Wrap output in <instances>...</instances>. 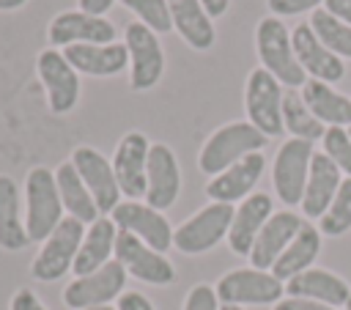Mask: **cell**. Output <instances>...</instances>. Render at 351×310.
<instances>
[{"instance_id":"1","label":"cell","mask_w":351,"mask_h":310,"mask_svg":"<svg viewBox=\"0 0 351 310\" xmlns=\"http://www.w3.org/2000/svg\"><path fill=\"white\" fill-rule=\"evenodd\" d=\"M255 55L261 60V69L274 74V80L285 88H302L307 82V74L302 71L293 44H291V30L280 16H263L255 25Z\"/></svg>"},{"instance_id":"2","label":"cell","mask_w":351,"mask_h":310,"mask_svg":"<svg viewBox=\"0 0 351 310\" xmlns=\"http://www.w3.org/2000/svg\"><path fill=\"white\" fill-rule=\"evenodd\" d=\"M266 143H269V137L263 132H258L250 121H230V123L219 126L217 132H211V137L203 143V148L197 154V167L214 178L222 170H228L230 165H236L239 159H244L247 154L261 151Z\"/></svg>"},{"instance_id":"3","label":"cell","mask_w":351,"mask_h":310,"mask_svg":"<svg viewBox=\"0 0 351 310\" xmlns=\"http://www.w3.org/2000/svg\"><path fill=\"white\" fill-rule=\"evenodd\" d=\"M63 219V203L55 173L44 165L30 167L25 176V230L30 241H44Z\"/></svg>"},{"instance_id":"4","label":"cell","mask_w":351,"mask_h":310,"mask_svg":"<svg viewBox=\"0 0 351 310\" xmlns=\"http://www.w3.org/2000/svg\"><path fill=\"white\" fill-rule=\"evenodd\" d=\"M233 206L211 200L200 211H195L189 219H184L173 230V247L184 255H200L214 250L222 239H228L230 222H233Z\"/></svg>"},{"instance_id":"5","label":"cell","mask_w":351,"mask_h":310,"mask_svg":"<svg viewBox=\"0 0 351 310\" xmlns=\"http://www.w3.org/2000/svg\"><path fill=\"white\" fill-rule=\"evenodd\" d=\"M123 47L129 52V88L151 91L154 85H159L165 74V49L159 33L132 19L123 27Z\"/></svg>"},{"instance_id":"6","label":"cell","mask_w":351,"mask_h":310,"mask_svg":"<svg viewBox=\"0 0 351 310\" xmlns=\"http://www.w3.org/2000/svg\"><path fill=\"white\" fill-rule=\"evenodd\" d=\"M282 85L274 80V74H269L266 69L255 66L247 74L244 82V112L250 118V123L263 132L266 137H277L285 132L282 126Z\"/></svg>"},{"instance_id":"7","label":"cell","mask_w":351,"mask_h":310,"mask_svg":"<svg viewBox=\"0 0 351 310\" xmlns=\"http://www.w3.org/2000/svg\"><path fill=\"white\" fill-rule=\"evenodd\" d=\"M85 236V225L74 217H63L60 225L44 239L38 255L30 263V272L38 283H55L60 280L66 272L74 269V258L80 252Z\"/></svg>"},{"instance_id":"8","label":"cell","mask_w":351,"mask_h":310,"mask_svg":"<svg viewBox=\"0 0 351 310\" xmlns=\"http://www.w3.org/2000/svg\"><path fill=\"white\" fill-rule=\"evenodd\" d=\"M36 74L47 93V104L55 115H66L77 107L82 82H80L77 69L66 60L63 49H55V47L41 49L36 58Z\"/></svg>"},{"instance_id":"9","label":"cell","mask_w":351,"mask_h":310,"mask_svg":"<svg viewBox=\"0 0 351 310\" xmlns=\"http://www.w3.org/2000/svg\"><path fill=\"white\" fill-rule=\"evenodd\" d=\"M219 305H277L285 294V283L277 280L271 272L244 266V269H230L222 274L214 285Z\"/></svg>"},{"instance_id":"10","label":"cell","mask_w":351,"mask_h":310,"mask_svg":"<svg viewBox=\"0 0 351 310\" xmlns=\"http://www.w3.org/2000/svg\"><path fill=\"white\" fill-rule=\"evenodd\" d=\"M313 154H315V145L310 140L291 137L280 145V151L274 156V167H271V184H274L277 200H282L285 206H299L302 203Z\"/></svg>"},{"instance_id":"11","label":"cell","mask_w":351,"mask_h":310,"mask_svg":"<svg viewBox=\"0 0 351 310\" xmlns=\"http://www.w3.org/2000/svg\"><path fill=\"white\" fill-rule=\"evenodd\" d=\"M49 47L66 49L74 44H112L118 38L115 25L107 16H96L88 11H60L47 25Z\"/></svg>"},{"instance_id":"12","label":"cell","mask_w":351,"mask_h":310,"mask_svg":"<svg viewBox=\"0 0 351 310\" xmlns=\"http://www.w3.org/2000/svg\"><path fill=\"white\" fill-rule=\"evenodd\" d=\"M123 285H126V269L112 258L101 269L74 277L63 288V302L66 307H74V310L101 307V305H110L112 299H121Z\"/></svg>"},{"instance_id":"13","label":"cell","mask_w":351,"mask_h":310,"mask_svg":"<svg viewBox=\"0 0 351 310\" xmlns=\"http://www.w3.org/2000/svg\"><path fill=\"white\" fill-rule=\"evenodd\" d=\"M115 261L126 269V274L148 283V285H170L176 280V269L165 252H156L137 236L118 230L115 236Z\"/></svg>"},{"instance_id":"14","label":"cell","mask_w":351,"mask_h":310,"mask_svg":"<svg viewBox=\"0 0 351 310\" xmlns=\"http://www.w3.org/2000/svg\"><path fill=\"white\" fill-rule=\"evenodd\" d=\"M110 219L118 225V230H126V233L137 236L140 241H145L156 252H167L173 247V230L176 228L167 222L165 211H156L148 203L123 200L112 208Z\"/></svg>"},{"instance_id":"15","label":"cell","mask_w":351,"mask_h":310,"mask_svg":"<svg viewBox=\"0 0 351 310\" xmlns=\"http://www.w3.org/2000/svg\"><path fill=\"white\" fill-rule=\"evenodd\" d=\"M71 165L77 167L80 178L85 181L88 192L93 195L99 214L101 217L112 214V208L121 203V187H118L112 162L104 154H99L96 148H90V145H77L71 151Z\"/></svg>"},{"instance_id":"16","label":"cell","mask_w":351,"mask_h":310,"mask_svg":"<svg viewBox=\"0 0 351 310\" xmlns=\"http://www.w3.org/2000/svg\"><path fill=\"white\" fill-rule=\"evenodd\" d=\"M181 192V167L170 145L151 143L145 167V203L156 211H167Z\"/></svg>"},{"instance_id":"17","label":"cell","mask_w":351,"mask_h":310,"mask_svg":"<svg viewBox=\"0 0 351 310\" xmlns=\"http://www.w3.org/2000/svg\"><path fill=\"white\" fill-rule=\"evenodd\" d=\"M151 143L143 132H126L112 154V170L121 187V195L129 200L145 198V167H148Z\"/></svg>"},{"instance_id":"18","label":"cell","mask_w":351,"mask_h":310,"mask_svg":"<svg viewBox=\"0 0 351 310\" xmlns=\"http://www.w3.org/2000/svg\"><path fill=\"white\" fill-rule=\"evenodd\" d=\"M291 44H293V55H296L302 71L307 74V80L335 85L346 77V63L318 41V36L313 33V27L307 22H299L291 30Z\"/></svg>"},{"instance_id":"19","label":"cell","mask_w":351,"mask_h":310,"mask_svg":"<svg viewBox=\"0 0 351 310\" xmlns=\"http://www.w3.org/2000/svg\"><path fill=\"white\" fill-rule=\"evenodd\" d=\"M263 167H266V156L261 151L255 154H247L244 159H239L236 165H230L228 170H222L219 176H214L208 184H206V195L217 203H241L244 198L252 195L255 184L261 181L263 176Z\"/></svg>"},{"instance_id":"20","label":"cell","mask_w":351,"mask_h":310,"mask_svg":"<svg viewBox=\"0 0 351 310\" xmlns=\"http://www.w3.org/2000/svg\"><path fill=\"white\" fill-rule=\"evenodd\" d=\"M304 225V219L293 211H274L269 217V222L261 228V233L255 236L252 241V250H250V263L255 269H263V272H271L274 261L285 252V247L293 241V236L299 233V228Z\"/></svg>"},{"instance_id":"21","label":"cell","mask_w":351,"mask_h":310,"mask_svg":"<svg viewBox=\"0 0 351 310\" xmlns=\"http://www.w3.org/2000/svg\"><path fill=\"white\" fill-rule=\"evenodd\" d=\"M271 214H274L271 195L252 192L250 198H244L233 211V222H230V230H228V247L236 255H250L255 236L261 233V228L269 222Z\"/></svg>"},{"instance_id":"22","label":"cell","mask_w":351,"mask_h":310,"mask_svg":"<svg viewBox=\"0 0 351 310\" xmlns=\"http://www.w3.org/2000/svg\"><path fill=\"white\" fill-rule=\"evenodd\" d=\"M340 167L324 154V151H315L313 154V162H310V176H307V184H304V195H302V214L310 217V219H321L324 211L329 208V203L335 200L337 189H340Z\"/></svg>"},{"instance_id":"23","label":"cell","mask_w":351,"mask_h":310,"mask_svg":"<svg viewBox=\"0 0 351 310\" xmlns=\"http://www.w3.org/2000/svg\"><path fill=\"white\" fill-rule=\"evenodd\" d=\"M66 60L85 77H115L129 66V52L123 41L112 44H74L63 49Z\"/></svg>"},{"instance_id":"24","label":"cell","mask_w":351,"mask_h":310,"mask_svg":"<svg viewBox=\"0 0 351 310\" xmlns=\"http://www.w3.org/2000/svg\"><path fill=\"white\" fill-rule=\"evenodd\" d=\"M285 294L299 296V299H313V302H321L329 307H343L351 296V285L329 269L310 266L285 283Z\"/></svg>"},{"instance_id":"25","label":"cell","mask_w":351,"mask_h":310,"mask_svg":"<svg viewBox=\"0 0 351 310\" xmlns=\"http://www.w3.org/2000/svg\"><path fill=\"white\" fill-rule=\"evenodd\" d=\"M167 5H170L173 30L181 36L186 47H192L195 52H206L214 47L217 41L214 19L206 14L200 0H167Z\"/></svg>"},{"instance_id":"26","label":"cell","mask_w":351,"mask_h":310,"mask_svg":"<svg viewBox=\"0 0 351 310\" xmlns=\"http://www.w3.org/2000/svg\"><path fill=\"white\" fill-rule=\"evenodd\" d=\"M115 236H118V225L110 217H99L96 222H90L85 228L80 252L74 258V269H71L74 277L90 274V272L101 269L104 263H110L115 255Z\"/></svg>"},{"instance_id":"27","label":"cell","mask_w":351,"mask_h":310,"mask_svg":"<svg viewBox=\"0 0 351 310\" xmlns=\"http://www.w3.org/2000/svg\"><path fill=\"white\" fill-rule=\"evenodd\" d=\"M299 93L310 107V112L324 126H343V129L351 126V96H343L329 82H318V80H307Z\"/></svg>"},{"instance_id":"28","label":"cell","mask_w":351,"mask_h":310,"mask_svg":"<svg viewBox=\"0 0 351 310\" xmlns=\"http://www.w3.org/2000/svg\"><path fill=\"white\" fill-rule=\"evenodd\" d=\"M55 184H58V192H60L63 211H69V217L80 219L82 225H90V222H96V219L101 217L99 208H96L93 195L88 192V187H85V181L80 178V173H77V167L71 165V159L63 162V165H58V170H55Z\"/></svg>"},{"instance_id":"29","label":"cell","mask_w":351,"mask_h":310,"mask_svg":"<svg viewBox=\"0 0 351 310\" xmlns=\"http://www.w3.org/2000/svg\"><path fill=\"white\" fill-rule=\"evenodd\" d=\"M27 244L30 239L25 230V214H22L16 181L0 173V247L16 252V250H25Z\"/></svg>"},{"instance_id":"30","label":"cell","mask_w":351,"mask_h":310,"mask_svg":"<svg viewBox=\"0 0 351 310\" xmlns=\"http://www.w3.org/2000/svg\"><path fill=\"white\" fill-rule=\"evenodd\" d=\"M318 252H321V230H318L315 225L304 222V225L299 228V233L293 236V241L285 247V252L274 261L271 274H274L277 280L288 283V280L296 277L299 272L310 269V266L315 263Z\"/></svg>"},{"instance_id":"31","label":"cell","mask_w":351,"mask_h":310,"mask_svg":"<svg viewBox=\"0 0 351 310\" xmlns=\"http://www.w3.org/2000/svg\"><path fill=\"white\" fill-rule=\"evenodd\" d=\"M282 126H285V132L291 137L310 140V143L324 140V132H326V126L310 112V107L304 104L302 93L293 91V88H288L285 96H282Z\"/></svg>"},{"instance_id":"32","label":"cell","mask_w":351,"mask_h":310,"mask_svg":"<svg viewBox=\"0 0 351 310\" xmlns=\"http://www.w3.org/2000/svg\"><path fill=\"white\" fill-rule=\"evenodd\" d=\"M307 25L313 27V33L318 36V41L335 52L340 60H351V25L340 22L335 14H329L326 8H315L307 19Z\"/></svg>"},{"instance_id":"33","label":"cell","mask_w":351,"mask_h":310,"mask_svg":"<svg viewBox=\"0 0 351 310\" xmlns=\"http://www.w3.org/2000/svg\"><path fill=\"white\" fill-rule=\"evenodd\" d=\"M318 230H321V236H343L351 230V178L340 181L335 200L318 219Z\"/></svg>"},{"instance_id":"34","label":"cell","mask_w":351,"mask_h":310,"mask_svg":"<svg viewBox=\"0 0 351 310\" xmlns=\"http://www.w3.org/2000/svg\"><path fill=\"white\" fill-rule=\"evenodd\" d=\"M126 11L134 14L137 22L151 27L154 33H170L173 19H170V5L167 0H118Z\"/></svg>"},{"instance_id":"35","label":"cell","mask_w":351,"mask_h":310,"mask_svg":"<svg viewBox=\"0 0 351 310\" xmlns=\"http://www.w3.org/2000/svg\"><path fill=\"white\" fill-rule=\"evenodd\" d=\"M321 145H324V154L340 167V173L346 178H351V134H348V129L326 126Z\"/></svg>"},{"instance_id":"36","label":"cell","mask_w":351,"mask_h":310,"mask_svg":"<svg viewBox=\"0 0 351 310\" xmlns=\"http://www.w3.org/2000/svg\"><path fill=\"white\" fill-rule=\"evenodd\" d=\"M326 0H266V8L271 11V16H296L304 11H315L324 8Z\"/></svg>"},{"instance_id":"37","label":"cell","mask_w":351,"mask_h":310,"mask_svg":"<svg viewBox=\"0 0 351 310\" xmlns=\"http://www.w3.org/2000/svg\"><path fill=\"white\" fill-rule=\"evenodd\" d=\"M184 310H219V299H217V291L206 283H197L186 299H184Z\"/></svg>"},{"instance_id":"38","label":"cell","mask_w":351,"mask_h":310,"mask_svg":"<svg viewBox=\"0 0 351 310\" xmlns=\"http://www.w3.org/2000/svg\"><path fill=\"white\" fill-rule=\"evenodd\" d=\"M11 310H47L44 305H41V299L30 291V288H19L14 296H11V305H8Z\"/></svg>"},{"instance_id":"39","label":"cell","mask_w":351,"mask_h":310,"mask_svg":"<svg viewBox=\"0 0 351 310\" xmlns=\"http://www.w3.org/2000/svg\"><path fill=\"white\" fill-rule=\"evenodd\" d=\"M271 310H337V307H329V305H321V302H313V299L288 296V299H280Z\"/></svg>"},{"instance_id":"40","label":"cell","mask_w":351,"mask_h":310,"mask_svg":"<svg viewBox=\"0 0 351 310\" xmlns=\"http://www.w3.org/2000/svg\"><path fill=\"white\" fill-rule=\"evenodd\" d=\"M115 307H118V310H154L151 299L143 296V294H137V291H123Z\"/></svg>"},{"instance_id":"41","label":"cell","mask_w":351,"mask_h":310,"mask_svg":"<svg viewBox=\"0 0 351 310\" xmlns=\"http://www.w3.org/2000/svg\"><path fill=\"white\" fill-rule=\"evenodd\" d=\"M118 0H77V8L80 11H88V14H96V16H104Z\"/></svg>"},{"instance_id":"42","label":"cell","mask_w":351,"mask_h":310,"mask_svg":"<svg viewBox=\"0 0 351 310\" xmlns=\"http://www.w3.org/2000/svg\"><path fill=\"white\" fill-rule=\"evenodd\" d=\"M324 8H326L329 14H335L340 22L351 25V0H326Z\"/></svg>"},{"instance_id":"43","label":"cell","mask_w":351,"mask_h":310,"mask_svg":"<svg viewBox=\"0 0 351 310\" xmlns=\"http://www.w3.org/2000/svg\"><path fill=\"white\" fill-rule=\"evenodd\" d=\"M200 3H203L206 14H208L211 19H219V16L230 8V0H200Z\"/></svg>"},{"instance_id":"44","label":"cell","mask_w":351,"mask_h":310,"mask_svg":"<svg viewBox=\"0 0 351 310\" xmlns=\"http://www.w3.org/2000/svg\"><path fill=\"white\" fill-rule=\"evenodd\" d=\"M30 0H0V11H19L25 8Z\"/></svg>"},{"instance_id":"45","label":"cell","mask_w":351,"mask_h":310,"mask_svg":"<svg viewBox=\"0 0 351 310\" xmlns=\"http://www.w3.org/2000/svg\"><path fill=\"white\" fill-rule=\"evenodd\" d=\"M219 310H244V307H239V305H219Z\"/></svg>"},{"instance_id":"46","label":"cell","mask_w":351,"mask_h":310,"mask_svg":"<svg viewBox=\"0 0 351 310\" xmlns=\"http://www.w3.org/2000/svg\"><path fill=\"white\" fill-rule=\"evenodd\" d=\"M85 310H118V307H110V305H101V307H85Z\"/></svg>"},{"instance_id":"47","label":"cell","mask_w":351,"mask_h":310,"mask_svg":"<svg viewBox=\"0 0 351 310\" xmlns=\"http://www.w3.org/2000/svg\"><path fill=\"white\" fill-rule=\"evenodd\" d=\"M343 307H346V310H351V296H348V302H346V305H343Z\"/></svg>"},{"instance_id":"48","label":"cell","mask_w":351,"mask_h":310,"mask_svg":"<svg viewBox=\"0 0 351 310\" xmlns=\"http://www.w3.org/2000/svg\"><path fill=\"white\" fill-rule=\"evenodd\" d=\"M348 134H351V126H348Z\"/></svg>"}]
</instances>
